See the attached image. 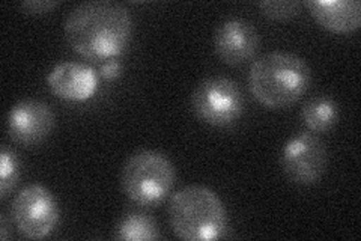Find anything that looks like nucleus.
I'll return each mask as SVG.
<instances>
[{
    "mask_svg": "<svg viewBox=\"0 0 361 241\" xmlns=\"http://www.w3.org/2000/svg\"><path fill=\"white\" fill-rule=\"evenodd\" d=\"M18 178L20 165L17 155L4 146L0 153V199L5 201L9 196L11 192L16 189Z\"/></svg>",
    "mask_w": 361,
    "mask_h": 241,
    "instance_id": "14",
    "label": "nucleus"
},
{
    "mask_svg": "<svg viewBox=\"0 0 361 241\" xmlns=\"http://www.w3.org/2000/svg\"><path fill=\"white\" fill-rule=\"evenodd\" d=\"M51 93L66 101L80 102L92 98L98 89V74L82 62H62L47 77Z\"/></svg>",
    "mask_w": 361,
    "mask_h": 241,
    "instance_id": "10",
    "label": "nucleus"
},
{
    "mask_svg": "<svg viewBox=\"0 0 361 241\" xmlns=\"http://www.w3.org/2000/svg\"><path fill=\"white\" fill-rule=\"evenodd\" d=\"M329 166V149L312 131L300 133L289 139L281 153L285 175L298 186H313L324 177Z\"/></svg>",
    "mask_w": 361,
    "mask_h": 241,
    "instance_id": "7",
    "label": "nucleus"
},
{
    "mask_svg": "<svg viewBox=\"0 0 361 241\" xmlns=\"http://www.w3.org/2000/svg\"><path fill=\"white\" fill-rule=\"evenodd\" d=\"M259 32L244 18L224 20L214 37V47L220 59L231 66L250 62L259 50Z\"/></svg>",
    "mask_w": 361,
    "mask_h": 241,
    "instance_id": "9",
    "label": "nucleus"
},
{
    "mask_svg": "<svg viewBox=\"0 0 361 241\" xmlns=\"http://www.w3.org/2000/svg\"><path fill=\"white\" fill-rule=\"evenodd\" d=\"M175 178L176 172L171 158L154 149L131 154L121 170V186L126 196L146 208L166 199Z\"/></svg>",
    "mask_w": 361,
    "mask_h": 241,
    "instance_id": "4",
    "label": "nucleus"
},
{
    "mask_svg": "<svg viewBox=\"0 0 361 241\" xmlns=\"http://www.w3.org/2000/svg\"><path fill=\"white\" fill-rule=\"evenodd\" d=\"M122 73V64L116 59L106 61L99 65V76L106 80H115Z\"/></svg>",
    "mask_w": 361,
    "mask_h": 241,
    "instance_id": "17",
    "label": "nucleus"
},
{
    "mask_svg": "<svg viewBox=\"0 0 361 241\" xmlns=\"http://www.w3.org/2000/svg\"><path fill=\"white\" fill-rule=\"evenodd\" d=\"M191 106L197 117L214 127H228L238 121L245 107L243 90L229 77H208L195 88Z\"/></svg>",
    "mask_w": 361,
    "mask_h": 241,
    "instance_id": "5",
    "label": "nucleus"
},
{
    "mask_svg": "<svg viewBox=\"0 0 361 241\" xmlns=\"http://www.w3.org/2000/svg\"><path fill=\"white\" fill-rule=\"evenodd\" d=\"M167 213L175 235L185 241L219 240L229 229L224 204L216 192L200 184L178 190L169 202Z\"/></svg>",
    "mask_w": 361,
    "mask_h": 241,
    "instance_id": "3",
    "label": "nucleus"
},
{
    "mask_svg": "<svg viewBox=\"0 0 361 241\" xmlns=\"http://www.w3.org/2000/svg\"><path fill=\"white\" fill-rule=\"evenodd\" d=\"M20 6L26 14L41 16L51 13L54 8L59 6V2H53V0H30V2H23Z\"/></svg>",
    "mask_w": 361,
    "mask_h": 241,
    "instance_id": "16",
    "label": "nucleus"
},
{
    "mask_svg": "<svg viewBox=\"0 0 361 241\" xmlns=\"http://www.w3.org/2000/svg\"><path fill=\"white\" fill-rule=\"evenodd\" d=\"M63 32L70 47L89 61L116 59L126 52L133 35L128 8L97 0L75 6L68 14Z\"/></svg>",
    "mask_w": 361,
    "mask_h": 241,
    "instance_id": "1",
    "label": "nucleus"
},
{
    "mask_svg": "<svg viewBox=\"0 0 361 241\" xmlns=\"http://www.w3.org/2000/svg\"><path fill=\"white\" fill-rule=\"evenodd\" d=\"M306 8L319 26L333 33H351L361 26L358 0H309Z\"/></svg>",
    "mask_w": 361,
    "mask_h": 241,
    "instance_id": "11",
    "label": "nucleus"
},
{
    "mask_svg": "<svg viewBox=\"0 0 361 241\" xmlns=\"http://www.w3.org/2000/svg\"><path fill=\"white\" fill-rule=\"evenodd\" d=\"M160 237V228H158L157 222L145 213H130L123 216L115 229L116 240L154 241Z\"/></svg>",
    "mask_w": 361,
    "mask_h": 241,
    "instance_id": "13",
    "label": "nucleus"
},
{
    "mask_svg": "<svg viewBox=\"0 0 361 241\" xmlns=\"http://www.w3.org/2000/svg\"><path fill=\"white\" fill-rule=\"evenodd\" d=\"M310 82L307 62L289 52H271L257 57L248 73L250 93L269 109L293 106L307 93Z\"/></svg>",
    "mask_w": 361,
    "mask_h": 241,
    "instance_id": "2",
    "label": "nucleus"
},
{
    "mask_svg": "<svg viewBox=\"0 0 361 241\" xmlns=\"http://www.w3.org/2000/svg\"><path fill=\"white\" fill-rule=\"evenodd\" d=\"M17 231L29 240L49 237L59 223V205L51 192L39 184L21 189L11 206Z\"/></svg>",
    "mask_w": 361,
    "mask_h": 241,
    "instance_id": "6",
    "label": "nucleus"
},
{
    "mask_svg": "<svg viewBox=\"0 0 361 241\" xmlns=\"http://www.w3.org/2000/svg\"><path fill=\"white\" fill-rule=\"evenodd\" d=\"M11 139L21 146L44 142L54 129V113L49 105L38 100H23L11 107L6 118Z\"/></svg>",
    "mask_w": 361,
    "mask_h": 241,
    "instance_id": "8",
    "label": "nucleus"
},
{
    "mask_svg": "<svg viewBox=\"0 0 361 241\" xmlns=\"http://www.w3.org/2000/svg\"><path fill=\"white\" fill-rule=\"evenodd\" d=\"M0 238L8 240V225H6V216L2 214L0 216Z\"/></svg>",
    "mask_w": 361,
    "mask_h": 241,
    "instance_id": "18",
    "label": "nucleus"
},
{
    "mask_svg": "<svg viewBox=\"0 0 361 241\" xmlns=\"http://www.w3.org/2000/svg\"><path fill=\"white\" fill-rule=\"evenodd\" d=\"M301 118L312 133H326L337 124L338 106L331 97L316 95L304 105Z\"/></svg>",
    "mask_w": 361,
    "mask_h": 241,
    "instance_id": "12",
    "label": "nucleus"
},
{
    "mask_svg": "<svg viewBox=\"0 0 361 241\" xmlns=\"http://www.w3.org/2000/svg\"><path fill=\"white\" fill-rule=\"evenodd\" d=\"M257 8L271 20L288 21L300 14L301 4L295 0H262L257 4Z\"/></svg>",
    "mask_w": 361,
    "mask_h": 241,
    "instance_id": "15",
    "label": "nucleus"
}]
</instances>
